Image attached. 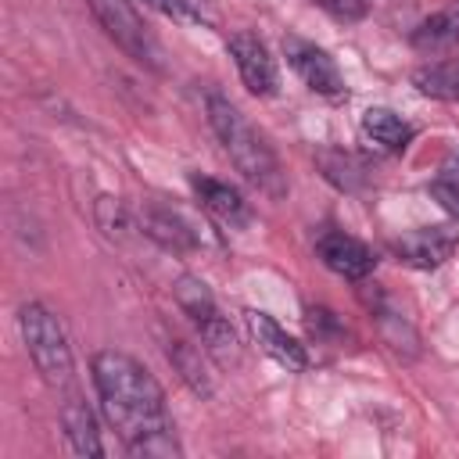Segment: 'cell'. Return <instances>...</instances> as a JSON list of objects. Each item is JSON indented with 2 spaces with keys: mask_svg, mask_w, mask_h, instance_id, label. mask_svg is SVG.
Wrapping results in <instances>:
<instances>
[{
  "mask_svg": "<svg viewBox=\"0 0 459 459\" xmlns=\"http://www.w3.org/2000/svg\"><path fill=\"white\" fill-rule=\"evenodd\" d=\"M409 43H412L416 50H423V54H437V50L459 47V0L448 4L445 11L423 18V22L412 29Z\"/></svg>",
  "mask_w": 459,
  "mask_h": 459,
  "instance_id": "cell-13",
  "label": "cell"
},
{
  "mask_svg": "<svg viewBox=\"0 0 459 459\" xmlns=\"http://www.w3.org/2000/svg\"><path fill=\"white\" fill-rule=\"evenodd\" d=\"M459 247V233L448 226H420L402 233L398 240H391V251L416 269H437L452 258V251Z\"/></svg>",
  "mask_w": 459,
  "mask_h": 459,
  "instance_id": "cell-7",
  "label": "cell"
},
{
  "mask_svg": "<svg viewBox=\"0 0 459 459\" xmlns=\"http://www.w3.org/2000/svg\"><path fill=\"white\" fill-rule=\"evenodd\" d=\"M201 341H204V351L219 362V366H237L240 362V344H237V333L230 326V319L222 312H212L208 319L194 323Z\"/></svg>",
  "mask_w": 459,
  "mask_h": 459,
  "instance_id": "cell-17",
  "label": "cell"
},
{
  "mask_svg": "<svg viewBox=\"0 0 459 459\" xmlns=\"http://www.w3.org/2000/svg\"><path fill=\"white\" fill-rule=\"evenodd\" d=\"M165 351H169V362L176 366L179 380H183V384H186L194 394L208 398V394L215 391L212 369H208V362H204V351H201L197 344H190V341H183V337H172Z\"/></svg>",
  "mask_w": 459,
  "mask_h": 459,
  "instance_id": "cell-14",
  "label": "cell"
},
{
  "mask_svg": "<svg viewBox=\"0 0 459 459\" xmlns=\"http://www.w3.org/2000/svg\"><path fill=\"white\" fill-rule=\"evenodd\" d=\"M176 305L190 316V323H201V319H208L212 312H219V305H215L208 283L197 280V276H179V280H176Z\"/></svg>",
  "mask_w": 459,
  "mask_h": 459,
  "instance_id": "cell-19",
  "label": "cell"
},
{
  "mask_svg": "<svg viewBox=\"0 0 459 459\" xmlns=\"http://www.w3.org/2000/svg\"><path fill=\"white\" fill-rule=\"evenodd\" d=\"M61 427H65L68 448H72L75 455H104L100 430H97V416H93V409H90L75 391L65 394V402H61Z\"/></svg>",
  "mask_w": 459,
  "mask_h": 459,
  "instance_id": "cell-10",
  "label": "cell"
},
{
  "mask_svg": "<svg viewBox=\"0 0 459 459\" xmlns=\"http://www.w3.org/2000/svg\"><path fill=\"white\" fill-rule=\"evenodd\" d=\"M140 230H143L154 244H161L165 251H190V247L197 244L190 222H186L179 212L161 208V204H147V208H140Z\"/></svg>",
  "mask_w": 459,
  "mask_h": 459,
  "instance_id": "cell-11",
  "label": "cell"
},
{
  "mask_svg": "<svg viewBox=\"0 0 459 459\" xmlns=\"http://www.w3.org/2000/svg\"><path fill=\"white\" fill-rule=\"evenodd\" d=\"M190 186H194L197 201H201L215 219H222V222H230V226L247 222V201H244L230 183L212 179V176H190Z\"/></svg>",
  "mask_w": 459,
  "mask_h": 459,
  "instance_id": "cell-12",
  "label": "cell"
},
{
  "mask_svg": "<svg viewBox=\"0 0 459 459\" xmlns=\"http://www.w3.org/2000/svg\"><path fill=\"white\" fill-rule=\"evenodd\" d=\"M18 330H22V341L39 377L50 387H68L75 377V359H72V344H68V333L57 312H50L43 301H25L18 308Z\"/></svg>",
  "mask_w": 459,
  "mask_h": 459,
  "instance_id": "cell-3",
  "label": "cell"
},
{
  "mask_svg": "<svg viewBox=\"0 0 459 459\" xmlns=\"http://www.w3.org/2000/svg\"><path fill=\"white\" fill-rule=\"evenodd\" d=\"M90 14L97 18V25L108 32V39H115V47L126 50V57H133L136 65L161 72V43L154 39V32L143 25V18L136 14V7L129 0H86Z\"/></svg>",
  "mask_w": 459,
  "mask_h": 459,
  "instance_id": "cell-4",
  "label": "cell"
},
{
  "mask_svg": "<svg viewBox=\"0 0 459 459\" xmlns=\"http://www.w3.org/2000/svg\"><path fill=\"white\" fill-rule=\"evenodd\" d=\"M312 4H319L326 14H333V18H341V22H359V18H366V11H369L366 0H312Z\"/></svg>",
  "mask_w": 459,
  "mask_h": 459,
  "instance_id": "cell-21",
  "label": "cell"
},
{
  "mask_svg": "<svg viewBox=\"0 0 459 459\" xmlns=\"http://www.w3.org/2000/svg\"><path fill=\"white\" fill-rule=\"evenodd\" d=\"M412 86L430 97V100H448L459 104V54L455 57H441L430 65H420L412 72Z\"/></svg>",
  "mask_w": 459,
  "mask_h": 459,
  "instance_id": "cell-16",
  "label": "cell"
},
{
  "mask_svg": "<svg viewBox=\"0 0 459 459\" xmlns=\"http://www.w3.org/2000/svg\"><path fill=\"white\" fill-rule=\"evenodd\" d=\"M316 255H319V262H323L330 273H337V276H344V280H366V276L373 273V265H377L373 251H369L359 237H351V233H344V230H326V233H319Z\"/></svg>",
  "mask_w": 459,
  "mask_h": 459,
  "instance_id": "cell-8",
  "label": "cell"
},
{
  "mask_svg": "<svg viewBox=\"0 0 459 459\" xmlns=\"http://www.w3.org/2000/svg\"><path fill=\"white\" fill-rule=\"evenodd\" d=\"M437 179H445V183H455L459 186V147L441 161V172H437Z\"/></svg>",
  "mask_w": 459,
  "mask_h": 459,
  "instance_id": "cell-24",
  "label": "cell"
},
{
  "mask_svg": "<svg viewBox=\"0 0 459 459\" xmlns=\"http://www.w3.org/2000/svg\"><path fill=\"white\" fill-rule=\"evenodd\" d=\"M140 4H147V7H154L161 14H169V18H186V4L183 0H140Z\"/></svg>",
  "mask_w": 459,
  "mask_h": 459,
  "instance_id": "cell-23",
  "label": "cell"
},
{
  "mask_svg": "<svg viewBox=\"0 0 459 459\" xmlns=\"http://www.w3.org/2000/svg\"><path fill=\"white\" fill-rule=\"evenodd\" d=\"M316 161H319L323 176L341 190H359L366 183V165L348 151H319Z\"/></svg>",
  "mask_w": 459,
  "mask_h": 459,
  "instance_id": "cell-18",
  "label": "cell"
},
{
  "mask_svg": "<svg viewBox=\"0 0 459 459\" xmlns=\"http://www.w3.org/2000/svg\"><path fill=\"white\" fill-rule=\"evenodd\" d=\"M283 57L312 93H319V97H341L344 93V75L323 47H316L301 36H283Z\"/></svg>",
  "mask_w": 459,
  "mask_h": 459,
  "instance_id": "cell-5",
  "label": "cell"
},
{
  "mask_svg": "<svg viewBox=\"0 0 459 459\" xmlns=\"http://www.w3.org/2000/svg\"><path fill=\"white\" fill-rule=\"evenodd\" d=\"M90 369H93V387H97L100 409H104L108 423L118 430L126 452H133L147 437L176 430L161 384L133 355L104 348L93 355Z\"/></svg>",
  "mask_w": 459,
  "mask_h": 459,
  "instance_id": "cell-1",
  "label": "cell"
},
{
  "mask_svg": "<svg viewBox=\"0 0 459 459\" xmlns=\"http://www.w3.org/2000/svg\"><path fill=\"white\" fill-rule=\"evenodd\" d=\"M244 319H247V326H251L258 348H262L269 359H276L280 366H287V369H294V373L308 369V351H305V344H298V341H294V337H290L269 312L247 308Z\"/></svg>",
  "mask_w": 459,
  "mask_h": 459,
  "instance_id": "cell-9",
  "label": "cell"
},
{
  "mask_svg": "<svg viewBox=\"0 0 459 459\" xmlns=\"http://www.w3.org/2000/svg\"><path fill=\"white\" fill-rule=\"evenodd\" d=\"M208 126L219 136L222 151L230 154V161L237 165V172H244L247 183H255L258 190H265L269 197H283L287 183L276 161V151L265 143V136L244 118V111L237 104H230L222 93H208Z\"/></svg>",
  "mask_w": 459,
  "mask_h": 459,
  "instance_id": "cell-2",
  "label": "cell"
},
{
  "mask_svg": "<svg viewBox=\"0 0 459 459\" xmlns=\"http://www.w3.org/2000/svg\"><path fill=\"white\" fill-rule=\"evenodd\" d=\"M93 212H97V222H100V230H104L111 240H126V237H129V230H133V215H129V208L122 204V197L100 194Z\"/></svg>",
  "mask_w": 459,
  "mask_h": 459,
  "instance_id": "cell-20",
  "label": "cell"
},
{
  "mask_svg": "<svg viewBox=\"0 0 459 459\" xmlns=\"http://www.w3.org/2000/svg\"><path fill=\"white\" fill-rule=\"evenodd\" d=\"M430 194L448 208V212H455L459 215V186L455 183H445V179H434V186H430Z\"/></svg>",
  "mask_w": 459,
  "mask_h": 459,
  "instance_id": "cell-22",
  "label": "cell"
},
{
  "mask_svg": "<svg viewBox=\"0 0 459 459\" xmlns=\"http://www.w3.org/2000/svg\"><path fill=\"white\" fill-rule=\"evenodd\" d=\"M230 54H233V65L244 79V86L255 93V97H273L276 86H280V72H276V61L269 54V47L251 32V29H237L230 39H226Z\"/></svg>",
  "mask_w": 459,
  "mask_h": 459,
  "instance_id": "cell-6",
  "label": "cell"
},
{
  "mask_svg": "<svg viewBox=\"0 0 459 459\" xmlns=\"http://www.w3.org/2000/svg\"><path fill=\"white\" fill-rule=\"evenodd\" d=\"M362 133L384 151H405L416 136V129L391 108H366L362 111Z\"/></svg>",
  "mask_w": 459,
  "mask_h": 459,
  "instance_id": "cell-15",
  "label": "cell"
}]
</instances>
